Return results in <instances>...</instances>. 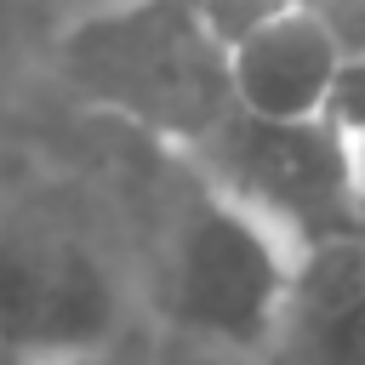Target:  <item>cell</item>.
Wrapping results in <instances>:
<instances>
[{"instance_id": "obj_1", "label": "cell", "mask_w": 365, "mask_h": 365, "mask_svg": "<svg viewBox=\"0 0 365 365\" xmlns=\"http://www.w3.org/2000/svg\"><path fill=\"white\" fill-rule=\"evenodd\" d=\"M297 274L302 251L194 171L160 234V268H154L160 331L257 365L279 342Z\"/></svg>"}, {"instance_id": "obj_2", "label": "cell", "mask_w": 365, "mask_h": 365, "mask_svg": "<svg viewBox=\"0 0 365 365\" xmlns=\"http://www.w3.org/2000/svg\"><path fill=\"white\" fill-rule=\"evenodd\" d=\"M194 148V171L245 211H257L268 228H279L302 257L365 234V205L354 194L342 137L325 120L262 125L228 108Z\"/></svg>"}, {"instance_id": "obj_3", "label": "cell", "mask_w": 365, "mask_h": 365, "mask_svg": "<svg viewBox=\"0 0 365 365\" xmlns=\"http://www.w3.org/2000/svg\"><path fill=\"white\" fill-rule=\"evenodd\" d=\"M336 68H342V51L291 0L274 17H262L257 29H245L234 46H222L228 108L245 120H262V125L325 120V97L336 86Z\"/></svg>"}, {"instance_id": "obj_4", "label": "cell", "mask_w": 365, "mask_h": 365, "mask_svg": "<svg viewBox=\"0 0 365 365\" xmlns=\"http://www.w3.org/2000/svg\"><path fill=\"white\" fill-rule=\"evenodd\" d=\"M120 331H125V285L114 262L86 240H46L40 297H34V319L17 365L114 354Z\"/></svg>"}, {"instance_id": "obj_5", "label": "cell", "mask_w": 365, "mask_h": 365, "mask_svg": "<svg viewBox=\"0 0 365 365\" xmlns=\"http://www.w3.org/2000/svg\"><path fill=\"white\" fill-rule=\"evenodd\" d=\"M274 354L291 365H365V234L302 257Z\"/></svg>"}, {"instance_id": "obj_6", "label": "cell", "mask_w": 365, "mask_h": 365, "mask_svg": "<svg viewBox=\"0 0 365 365\" xmlns=\"http://www.w3.org/2000/svg\"><path fill=\"white\" fill-rule=\"evenodd\" d=\"M194 23H200V34L222 51V46H234L245 29H257L262 17H274L285 0H177Z\"/></svg>"}, {"instance_id": "obj_7", "label": "cell", "mask_w": 365, "mask_h": 365, "mask_svg": "<svg viewBox=\"0 0 365 365\" xmlns=\"http://www.w3.org/2000/svg\"><path fill=\"white\" fill-rule=\"evenodd\" d=\"M291 6H302L342 57H365V0H291Z\"/></svg>"}, {"instance_id": "obj_8", "label": "cell", "mask_w": 365, "mask_h": 365, "mask_svg": "<svg viewBox=\"0 0 365 365\" xmlns=\"http://www.w3.org/2000/svg\"><path fill=\"white\" fill-rule=\"evenodd\" d=\"M143 365H245V359H234V354H222V348H205V342H188V336H165L160 331V342L148 348V359Z\"/></svg>"}, {"instance_id": "obj_9", "label": "cell", "mask_w": 365, "mask_h": 365, "mask_svg": "<svg viewBox=\"0 0 365 365\" xmlns=\"http://www.w3.org/2000/svg\"><path fill=\"white\" fill-rule=\"evenodd\" d=\"M342 154H348V177H354V194H359V205H365V125L342 137Z\"/></svg>"}, {"instance_id": "obj_10", "label": "cell", "mask_w": 365, "mask_h": 365, "mask_svg": "<svg viewBox=\"0 0 365 365\" xmlns=\"http://www.w3.org/2000/svg\"><path fill=\"white\" fill-rule=\"evenodd\" d=\"M17 29H23V0H0V63L17 46Z\"/></svg>"}, {"instance_id": "obj_11", "label": "cell", "mask_w": 365, "mask_h": 365, "mask_svg": "<svg viewBox=\"0 0 365 365\" xmlns=\"http://www.w3.org/2000/svg\"><path fill=\"white\" fill-rule=\"evenodd\" d=\"M29 365H120L114 354H97V359H29Z\"/></svg>"}]
</instances>
